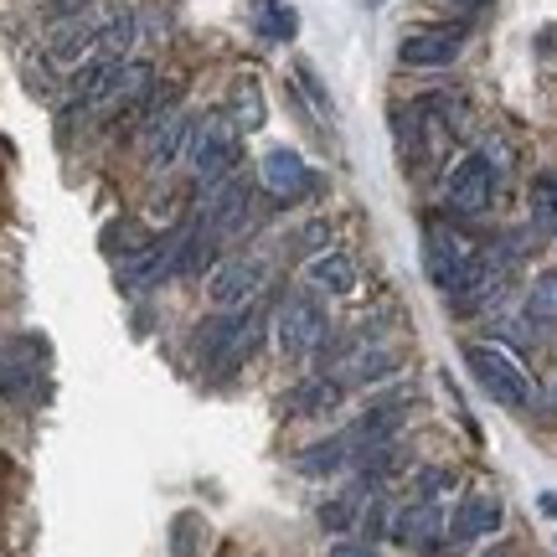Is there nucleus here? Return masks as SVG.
<instances>
[{"label": "nucleus", "mask_w": 557, "mask_h": 557, "mask_svg": "<svg viewBox=\"0 0 557 557\" xmlns=\"http://www.w3.org/2000/svg\"><path fill=\"white\" fill-rule=\"evenodd\" d=\"M398 423H403V403H372L341 438L351 444V459H367L372 449H387L398 438Z\"/></svg>", "instance_id": "obj_9"}, {"label": "nucleus", "mask_w": 557, "mask_h": 557, "mask_svg": "<svg viewBox=\"0 0 557 557\" xmlns=\"http://www.w3.org/2000/svg\"><path fill=\"white\" fill-rule=\"evenodd\" d=\"M289 408H295V413H331V408H336L341 403V382L336 377H315V382H299L295 393H289Z\"/></svg>", "instance_id": "obj_20"}, {"label": "nucleus", "mask_w": 557, "mask_h": 557, "mask_svg": "<svg viewBox=\"0 0 557 557\" xmlns=\"http://www.w3.org/2000/svg\"><path fill=\"white\" fill-rule=\"evenodd\" d=\"M500 517H506V511H500V500L496 496H480V491H475V496L459 500V511L449 517V537H455V542L491 537V532L500 527Z\"/></svg>", "instance_id": "obj_12"}, {"label": "nucleus", "mask_w": 557, "mask_h": 557, "mask_svg": "<svg viewBox=\"0 0 557 557\" xmlns=\"http://www.w3.org/2000/svg\"><path fill=\"white\" fill-rule=\"evenodd\" d=\"M438 532H444V511H438V500H418V506H408V511L393 521V537H398L403 547H423V542H434Z\"/></svg>", "instance_id": "obj_17"}, {"label": "nucleus", "mask_w": 557, "mask_h": 557, "mask_svg": "<svg viewBox=\"0 0 557 557\" xmlns=\"http://www.w3.org/2000/svg\"><path fill=\"white\" fill-rule=\"evenodd\" d=\"M227 120L238 124V135H253V129H263V88L253 78H238L233 83V99H227Z\"/></svg>", "instance_id": "obj_18"}, {"label": "nucleus", "mask_w": 557, "mask_h": 557, "mask_svg": "<svg viewBox=\"0 0 557 557\" xmlns=\"http://www.w3.org/2000/svg\"><path fill=\"white\" fill-rule=\"evenodd\" d=\"M305 278H310V289H320V295H351V289H357V259H351V253H336V248H325V253L310 259Z\"/></svg>", "instance_id": "obj_13"}, {"label": "nucleus", "mask_w": 557, "mask_h": 557, "mask_svg": "<svg viewBox=\"0 0 557 557\" xmlns=\"http://www.w3.org/2000/svg\"><path fill=\"white\" fill-rule=\"evenodd\" d=\"M485 557H511V553H506V547H491V553H485Z\"/></svg>", "instance_id": "obj_31"}, {"label": "nucleus", "mask_w": 557, "mask_h": 557, "mask_svg": "<svg viewBox=\"0 0 557 557\" xmlns=\"http://www.w3.org/2000/svg\"><path fill=\"white\" fill-rule=\"evenodd\" d=\"M186 156H191V171H197L201 186H218L222 176L238 171L243 156V135L227 114H207V120L191 124V139H186Z\"/></svg>", "instance_id": "obj_2"}, {"label": "nucleus", "mask_w": 557, "mask_h": 557, "mask_svg": "<svg viewBox=\"0 0 557 557\" xmlns=\"http://www.w3.org/2000/svg\"><path fill=\"white\" fill-rule=\"evenodd\" d=\"M259 176H263V186H269V197H274L278 207L305 201L310 191H320V176L305 165V156H299V150H289V145H274V150L263 156Z\"/></svg>", "instance_id": "obj_6"}, {"label": "nucleus", "mask_w": 557, "mask_h": 557, "mask_svg": "<svg viewBox=\"0 0 557 557\" xmlns=\"http://www.w3.org/2000/svg\"><path fill=\"white\" fill-rule=\"evenodd\" d=\"M465 367H470V377L496 403H506V408H532V398H537V387L521 372V361L511 357V351H500V346H465Z\"/></svg>", "instance_id": "obj_4"}, {"label": "nucleus", "mask_w": 557, "mask_h": 557, "mask_svg": "<svg viewBox=\"0 0 557 557\" xmlns=\"http://www.w3.org/2000/svg\"><path fill=\"white\" fill-rule=\"evenodd\" d=\"M361 532H367V537H382V532H393V521H387V500L382 496H367L361 500Z\"/></svg>", "instance_id": "obj_24"}, {"label": "nucleus", "mask_w": 557, "mask_h": 557, "mask_svg": "<svg viewBox=\"0 0 557 557\" xmlns=\"http://www.w3.org/2000/svg\"><path fill=\"white\" fill-rule=\"evenodd\" d=\"M99 26L103 21H67L58 37H52V47H47V58L58 62V67H78V62L94 58V47H99Z\"/></svg>", "instance_id": "obj_14"}, {"label": "nucleus", "mask_w": 557, "mask_h": 557, "mask_svg": "<svg viewBox=\"0 0 557 557\" xmlns=\"http://www.w3.org/2000/svg\"><path fill=\"white\" fill-rule=\"evenodd\" d=\"M325 248H331V222H305V227H299V253L315 259Z\"/></svg>", "instance_id": "obj_26"}, {"label": "nucleus", "mask_w": 557, "mask_h": 557, "mask_svg": "<svg viewBox=\"0 0 557 557\" xmlns=\"http://www.w3.org/2000/svg\"><path fill=\"white\" fill-rule=\"evenodd\" d=\"M444 201L465 212V218H480L491 201H496V160L485 150H470V156L455 160V171L444 181Z\"/></svg>", "instance_id": "obj_5"}, {"label": "nucleus", "mask_w": 557, "mask_h": 557, "mask_svg": "<svg viewBox=\"0 0 557 557\" xmlns=\"http://www.w3.org/2000/svg\"><path fill=\"white\" fill-rule=\"evenodd\" d=\"M171 553H176V557H197L201 553V517L181 511L176 527H171Z\"/></svg>", "instance_id": "obj_23"}, {"label": "nucleus", "mask_w": 557, "mask_h": 557, "mask_svg": "<svg viewBox=\"0 0 557 557\" xmlns=\"http://www.w3.org/2000/svg\"><path fill=\"white\" fill-rule=\"evenodd\" d=\"M191 124L197 120H191L186 109H171V114L150 120V135H145V160H150V171H165V165H176V156H186Z\"/></svg>", "instance_id": "obj_11"}, {"label": "nucleus", "mask_w": 557, "mask_h": 557, "mask_svg": "<svg viewBox=\"0 0 557 557\" xmlns=\"http://www.w3.org/2000/svg\"><path fill=\"white\" fill-rule=\"evenodd\" d=\"M295 32H299V21H295V11H289V5H269V11H263V37L289 41Z\"/></svg>", "instance_id": "obj_25"}, {"label": "nucleus", "mask_w": 557, "mask_h": 557, "mask_svg": "<svg viewBox=\"0 0 557 557\" xmlns=\"http://www.w3.org/2000/svg\"><path fill=\"white\" fill-rule=\"evenodd\" d=\"M449 5H485V0H449Z\"/></svg>", "instance_id": "obj_32"}, {"label": "nucleus", "mask_w": 557, "mask_h": 557, "mask_svg": "<svg viewBox=\"0 0 557 557\" xmlns=\"http://www.w3.org/2000/svg\"><path fill=\"white\" fill-rule=\"evenodd\" d=\"M527 325L532 331H553L557 325V269L532 278V295H527Z\"/></svg>", "instance_id": "obj_19"}, {"label": "nucleus", "mask_w": 557, "mask_h": 557, "mask_svg": "<svg viewBox=\"0 0 557 557\" xmlns=\"http://www.w3.org/2000/svg\"><path fill=\"white\" fill-rule=\"evenodd\" d=\"M263 336H269V315L263 310H238V325H233V336H227L218 361L222 367H243L263 346Z\"/></svg>", "instance_id": "obj_16"}, {"label": "nucleus", "mask_w": 557, "mask_h": 557, "mask_svg": "<svg viewBox=\"0 0 557 557\" xmlns=\"http://www.w3.org/2000/svg\"><path fill=\"white\" fill-rule=\"evenodd\" d=\"M470 37V26H429V32H413V37L398 41V62L403 67H449L459 58V47Z\"/></svg>", "instance_id": "obj_7"}, {"label": "nucleus", "mask_w": 557, "mask_h": 557, "mask_svg": "<svg viewBox=\"0 0 557 557\" xmlns=\"http://www.w3.org/2000/svg\"><path fill=\"white\" fill-rule=\"evenodd\" d=\"M325 331H331V320H325V305L315 299V289H295V295H284V305H278V315H274L278 357L305 361L320 341H325Z\"/></svg>", "instance_id": "obj_3"}, {"label": "nucleus", "mask_w": 557, "mask_h": 557, "mask_svg": "<svg viewBox=\"0 0 557 557\" xmlns=\"http://www.w3.org/2000/svg\"><path fill=\"white\" fill-rule=\"evenodd\" d=\"M176 253H181V227L165 233L160 243H145L124 263V289H156V284H165V278L176 274Z\"/></svg>", "instance_id": "obj_8"}, {"label": "nucleus", "mask_w": 557, "mask_h": 557, "mask_svg": "<svg viewBox=\"0 0 557 557\" xmlns=\"http://www.w3.org/2000/svg\"><path fill=\"white\" fill-rule=\"evenodd\" d=\"M532 222H537V233L557 238V176L532 181Z\"/></svg>", "instance_id": "obj_22"}, {"label": "nucleus", "mask_w": 557, "mask_h": 557, "mask_svg": "<svg viewBox=\"0 0 557 557\" xmlns=\"http://www.w3.org/2000/svg\"><path fill=\"white\" fill-rule=\"evenodd\" d=\"M423 274H429L434 289L465 299L480 284V274H485V259L470 253L449 227H429V233H423Z\"/></svg>", "instance_id": "obj_1"}, {"label": "nucleus", "mask_w": 557, "mask_h": 557, "mask_svg": "<svg viewBox=\"0 0 557 557\" xmlns=\"http://www.w3.org/2000/svg\"><path fill=\"white\" fill-rule=\"evenodd\" d=\"M351 465V444L346 438H320V444H310V449H299L295 455V470L305 480H331L336 470H346Z\"/></svg>", "instance_id": "obj_15"}, {"label": "nucleus", "mask_w": 557, "mask_h": 557, "mask_svg": "<svg viewBox=\"0 0 557 557\" xmlns=\"http://www.w3.org/2000/svg\"><path fill=\"white\" fill-rule=\"evenodd\" d=\"M26 387H32L26 367H16V361H0V398H26Z\"/></svg>", "instance_id": "obj_27"}, {"label": "nucleus", "mask_w": 557, "mask_h": 557, "mask_svg": "<svg viewBox=\"0 0 557 557\" xmlns=\"http://www.w3.org/2000/svg\"><path fill=\"white\" fill-rule=\"evenodd\" d=\"M444 491H455V475H449V470H423V475H418V500H434V496H444Z\"/></svg>", "instance_id": "obj_28"}, {"label": "nucleus", "mask_w": 557, "mask_h": 557, "mask_svg": "<svg viewBox=\"0 0 557 557\" xmlns=\"http://www.w3.org/2000/svg\"><path fill=\"white\" fill-rule=\"evenodd\" d=\"M331 557H382V553L367 537H341V542H331Z\"/></svg>", "instance_id": "obj_29"}, {"label": "nucleus", "mask_w": 557, "mask_h": 557, "mask_svg": "<svg viewBox=\"0 0 557 557\" xmlns=\"http://www.w3.org/2000/svg\"><path fill=\"white\" fill-rule=\"evenodd\" d=\"M361 500L367 496H357V491H346V496H336V500H320V511H315V521L325 527V532H346V527H357V517H361Z\"/></svg>", "instance_id": "obj_21"}, {"label": "nucleus", "mask_w": 557, "mask_h": 557, "mask_svg": "<svg viewBox=\"0 0 557 557\" xmlns=\"http://www.w3.org/2000/svg\"><path fill=\"white\" fill-rule=\"evenodd\" d=\"M295 73H299V83H305V94H310V99L320 103V114H331V99H325V88H320V78H315V73H310L305 62H299Z\"/></svg>", "instance_id": "obj_30"}, {"label": "nucleus", "mask_w": 557, "mask_h": 557, "mask_svg": "<svg viewBox=\"0 0 557 557\" xmlns=\"http://www.w3.org/2000/svg\"><path fill=\"white\" fill-rule=\"evenodd\" d=\"M259 284H263V263L259 259H222L218 269H212V278H207V299L222 305V310H238Z\"/></svg>", "instance_id": "obj_10"}]
</instances>
